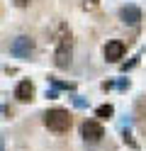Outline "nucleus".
<instances>
[{
    "label": "nucleus",
    "instance_id": "f257e3e1",
    "mask_svg": "<svg viewBox=\"0 0 146 151\" xmlns=\"http://www.w3.org/2000/svg\"><path fill=\"white\" fill-rule=\"evenodd\" d=\"M71 115H68V110H61V107H54L49 110L44 115V124L51 129V132H68L71 129Z\"/></svg>",
    "mask_w": 146,
    "mask_h": 151
},
{
    "label": "nucleus",
    "instance_id": "f03ea898",
    "mask_svg": "<svg viewBox=\"0 0 146 151\" xmlns=\"http://www.w3.org/2000/svg\"><path fill=\"white\" fill-rule=\"evenodd\" d=\"M10 54L15 56V59H29V56L34 54V39L27 34H19L12 39V44H10Z\"/></svg>",
    "mask_w": 146,
    "mask_h": 151
},
{
    "label": "nucleus",
    "instance_id": "7ed1b4c3",
    "mask_svg": "<svg viewBox=\"0 0 146 151\" xmlns=\"http://www.w3.org/2000/svg\"><path fill=\"white\" fill-rule=\"evenodd\" d=\"M81 134L85 141H90V144H97L102 137H105V129L100 122H93V119H85L83 122V127H81Z\"/></svg>",
    "mask_w": 146,
    "mask_h": 151
},
{
    "label": "nucleus",
    "instance_id": "20e7f679",
    "mask_svg": "<svg viewBox=\"0 0 146 151\" xmlns=\"http://www.w3.org/2000/svg\"><path fill=\"white\" fill-rule=\"evenodd\" d=\"M71 54H73L71 39H68V37H63V39L58 42V49H56V56H54L58 68H68V66H71Z\"/></svg>",
    "mask_w": 146,
    "mask_h": 151
},
{
    "label": "nucleus",
    "instance_id": "39448f33",
    "mask_svg": "<svg viewBox=\"0 0 146 151\" xmlns=\"http://www.w3.org/2000/svg\"><path fill=\"white\" fill-rule=\"evenodd\" d=\"M124 56V44L122 42H107V46H105V59L107 61H112V63H117Z\"/></svg>",
    "mask_w": 146,
    "mask_h": 151
},
{
    "label": "nucleus",
    "instance_id": "423d86ee",
    "mask_svg": "<svg viewBox=\"0 0 146 151\" xmlns=\"http://www.w3.org/2000/svg\"><path fill=\"white\" fill-rule=\"evenodd\" d=\"M15 98L19 100V102H29L34 98V86L29 81H19L17 83V88H15Z\"/></svg>",
    "mask_w": 146,
    "mask_h": 151
},
{
    "label": "nucleus",
    "instance_id": "0eeeda50",
    "mask_svg": "<svg viewBox=\"0 0 146 151\" xmlns=\"http://www.w3.org/2000/svg\"><path fill=\"white\" fill-rule=\"evenodd\" d=\"M119 17H122V22H127V24H136V22L141 20V10L129 3V5H124L122 10H119Z\"/></svg>",
    "mask_w": 146,
    "mask_h": 151
},
{
    "label": "nucleus",
    "instance_id": "6e6552de",
    "mask_svg": "<svg viewBox=\"0 0 146 151\" xmlns=\"http://www.w3.org/2000/svg\"><path fill=\"white\" fill-rule=\"evenodd\" d=\"M95 115L100 117V119H110V117L114 115V107H112V105H100V107L95 110Z\"/></svg>",
    "mask_w": 146,
    "mask_h": 151
},
{
    "label": "nucleus",
    "instance_id": "1a4fd4ad",
    "mask_svg": "<svg viewBox=\"0 0 146 151\" xmlns=\"http://www.w3.org/2000/svg\"><path fill=\"white\" fill-rule=\"evenodd\" d=\"M51 86H54L56 90H76V86H73V83H66V81H56V78H51Z\"/></svg>",
    "mask_w": 146,
    "mask_h": 151
},
{
    "label": "nucleus",
    "instance_id": "9d476101",
    "mask_svg": "<svg viewBox=\"0 0 146 151\" xmlns=\"http://www.w3.org/2000/svg\"><path fill=\"white\" fill-rule=\"evenodd\" d=\"M73 105H76V107H88V100H83L81 95H76V98H73Z\"/></svg>",
    "mask_w": 146,
    "mask_h": 151
},
{
    "label": "nucleus",
    "instance_id": "9b49d317",
    "mask_svg": "<svg viewBox=\"0 0 146 151\" xmlns=\"http://www.w3.org/2000/svg\"><path fill=\"white\" fill-rule=\"evenodd\" d=\"M117 88H119V90H127V88H129V78H124V81H119V83H117Z\"/></svg>",
    "mask_w": 146,
    "mask_h": 151
},
{
    "label": "nucleus",
    "instance_id": "f8f14e48",
    "mask_svg": "<svg viewBox=\"0 0 146 151\" xmlns=\"http://www.w3.org/2000/svg\"><path fill=\"white\" fill-rule=\"evenodd\" d=\"M58 93H56V88H51V90H46V98H56Z\"/></svg>",
    "mask_w": 146,
    "mask_h": 151
},
{
    "label": "nucleus",
    "instance_id": "ddd939ff",
    "mask_svg": "<svg viewBox=\"0 0 146 151\" xmlns=\"http://www.w3.org/2000/svg\"><path fill=\"white\" fill-rule=\"evenodd\" d=\"M15 3H17V5H19V7H24V5H27V3H29V0H15Z\"/></svg>",
    "mask_w": 146,
    "mask_h": 151
},
{
    "label": "nucleus",
    "instance_id": "4468645a",
    "mask_svg": "<svg viewBox=\"0 0 146 151\" xmlns=\"http://www.w3.org/2000/svg\"><path fill=\"white\" fill-rule=\"evenodd\" d=\"M0 151H3V141H0Z\"/></svg>",
    "mask_w": 146,
    "mask_h": 151
},
{
    "label": "nucleus",
    "instance_id": "2eb2a0df",
    "mask_svg": "<svg viewBox=\"0 0 146 151\" xmlns=\"http://www.w3.org/2000/svg\"><path fill=\"white\" fill-rule=\"evenodd\" d=\"M0 112H3V105H0Z\"/></svg>",
    "mask_w": 146,
    "mask_h": 151
}]
</instances>
